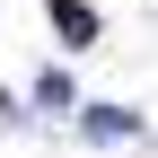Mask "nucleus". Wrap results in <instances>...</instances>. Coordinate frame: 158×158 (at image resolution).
Segmentation results:
<instances>
[{"label": "nucleus", "instance_id": "nucleus-3", "mask_svg": "<svg viewBox=\"0 0 158 158\" xmlns=\"http://www.w3.org/2000/svg\"><path fill=\"white\" fill-rule=\"evenodd\" d=\"M35 106H44V114H70V79L44 70V79H35Z\"/></svg>", "mask_w": 158, "mask_h": 158}, {"label": "nucleus", "instance_id": "nucleus-1", "mask_svg": "<svg viewBox=\"0 0 158 158\" xmlns=\"http://www.w3.org/2000/svg\"><path fill=\"white\" fill-rule=\"evenodd\" d=\"M53 27H62V44H97V18H88V0H53Z\"/></svg>", "mask_w": 158, "mask_h": 158}, {"label": "nucleus", "instance_id": "nucleus-2", "mask_svg": "<svg viewBox=\"0 0 158 158\" xmlns=\"http://www.w3.org/2000/svg\"><path fill=\"white\" fill-rule=\"evenodd\" d=\"M79 123H88L97 141H123V132H141V114H123V106H88Z\"/></svg>", "mask_w": 158, "mask_h": 158}]
</instances>
